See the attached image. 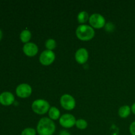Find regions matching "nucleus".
<instances>
[{"mask_svg":"<svg viewBox=\"0 0 135 135\" xmlns=\"http://www.w3.org/2000/svg\"><path fill=\"white\" fill-rule=\"evenodd\" d=\"M36 131L39 135H53L55 131V123L48 117H42L37 124Z\"/></svg>","mask_w":135,"mask_h":135,"instance_id":"1","label":"nucleus"},{"mask_svg":"<svg viewBox=\"0 0 135 135\" xmlns=\"http://www.w3.org/2000/svg\"><path fill=\"white\" fill-rule=\"evenodd\" d=\"M76 37L83 41H88L92 39L95 36L94 28L90 25H80L76 29Z\"/></svg>","mask_w":135,"mask_h":135,"instance_id":"2","label":"nucleus"},{"mask_svg":"<svg viewBox=\"0 0 135 135\" xmlns=\"http://www.w3.org/2000/svg\"><path fill=\"white\" fill-rule=\"evenodd\" d=\"M32 109L34 113L38 115H44L49 112L51 108L47 101L44 99H37L32 104Z\"/></svg>","mask_w":135,"mask_h":135,"instance_id":"3","label":"nucleus"},{"mask_svg":"<svg viewBox=\"0 0 135 135\" xmlns=\"http://www.w3.org/2000/svg\"><path fill=\"white\" fill-rule=\"evenodd\" d=\"M89 23L94 28H102L105 25V19L100 13H93L89 17Z\"/></svg>","mask_w":135,"mask_h":135,"instance_id":"4","label":"nucleus"},{"mask_svg":"<svg viewBox=\"0 0 135 135\" xmlns=\"http://www.w3.org/2000/svg\"><path fill=\"white\" fill-rule=\"evenodd\" d=\"M60 104L62 108L66 110H72L76 106L75 99L69 94H65L61 96Z\"/></svg>","mask_w":135,"mask_h":135,"instance_id":"5","label":"nucleus"},{"mask_svg":"<svg viewBox=\"0 0 135 135\" xmlns=\"http://www.w3.org/2000/svg\"><path fill=\"white\" fill-rule=\"evenodd\" d=\"M55 53L51 50H46L42 51L40 55L39 61L40 63L43 65H50L55 61Z\"/></svg>","mask_w":135,"mask_h":135,"instance_id":"6","label":"nucleus"},{"mask_svg":"<svg viewBox=\"0 0 135 135\" xmlns=\"http://www.w3.org/2000/svg\"><path fill=\"white\" fill-rule=\"evenodd\" d=\"M32 92L31 86L27 83H22L17 86L16 88V94L21 98H26L29 97Z\"/></svg>","mask_w":135,"mask_h":135,"instance_id":"7","label":"nucleus"},{"mask_svg":"<svg viewBox=\"0 0 135 135\" xmlns=\"http://www.w3.org/2000/svg\"><path fill=\"white\" fill-rule=\"evenodd\" d=\"M76 119L73 115L71 113H65L61 115L59 118V123L63 127L70 129L76 123Z\"/></svg>","mask_w":135,"mask_h":135,"instance_id":"8","label":"nucleus"},{"mask_svg":"<svg viewBox=\"0 0 135 135\" xmlns=\"http://www.w3.org/2000/svg\"><path fill=\"white\" fill-rule=\"evenodd\" d=\"M24 54L28 57L35 56L38 52V47L34 42H28L24 44L22 47Z\"/></svg>","mask_w":135,"mask_h":135,"instance_id":"9","label":"nucleus"},{"mask_svg":"<svg viewBox=\"0 0 135 135\" xmlns=\"http://www.w3.org/2000/svg\"><path fill=\"white\" fill-rule=\"evenodd\" d=\"M88 50L84 47H80L76 50L75 53V59L79 63V64H84L88 61Z\"/></svg>","mask_w":135,"mask_h":135,"instance_id":"10","label":"nucleus"},{"mask_svg":"<svg viewBox=\"0 0 135 135\" xmlns=\"http://www.w3.org/2000/svg\"><path fill=\"white\" fill-rule=\"evenodd\" d=\"M15 102V96L11 92H3L0 94V104L5 106L12 105Z\"/></svg>","mask_w":135,"mask_h":135,"instance_id":"11","label":"nucleus"},{"mask_svg":"<svg viewBox=\"0 0 135 135\" xmlns=\"http://www.w3.org/2000/svg\"><path fill=\"white\" fill-rule=\"evenodd\" d=\"M49 117L51 120H57L60 118L61 113L60 111L55 106H52L50 108L48 112Z\"/></svg>","mask_w":135,"mask_h":135,"instance_id":"12","label":"nucleus"},{"mask_svg":"<svg viewBox=\"0 0 135 135\" xmlns=\"http://www.w3.org/2000/svg\"><path fill=\"white\" fill-rule=\"evenodd\" d=\"M131 112V108L127 105H125L121 106L119 109L118 114L121 118H127L130 115Z\"/></svg>","mask_w":135,"mask_h":135,"instance_id":"13","label":"nucleus"},{"mask_svg":"<svg viewBox=\"0 0 135 135\" xmlns=\"http://www.w3.org/2000/svg\"><path fill=\"white\" fill-rule=\"evenodd\" d=\"M32 37V34L30 31L28 29H25L22 30L20 34V39L22 41V42L26 44L29 42Z\"/></svg>","mask_w":135,"mask_h":135,"instance_id":"14","label":"nucleus"},{"mask_svg":"<svg viewBox=\"0 0 135 135\" xmlns=\"http://www.w3.org/2000/svg\"><path fill=\"white\" fill-rule=\"evenodd\" d=\"M89 15L86 11H81L77 15V21L81 25H84L86 22L89 20Z\"/></svg>","mask_w":135,"mask_h":135,"instance_id":"15","label":"nucleus"},{"mask_svg":"<svg viewBox=\"0 0 135 135\" xmlns=\"http://www.w3.org/2000/svg\"><path fill=\"white\" fill-rule=\"evenodd\" d=\"M45 46H46L47 50L53 51V50H54L56 47V41L54 39H53V38H49L45 42Z\"/></svg>","mask_w":135,"mask_h":135,"instance_id":"16","label":"nucleus"},{"mask_svg":"<svg viewBox=\"0 0 135 135\" xmlns=\"http://www.w3.org/2000/svg\"><path fill=\"white\" fill-rule=\"evenodd\" d=\"M76 127L80 130H83V129H86L88 127V123L85 119H79L76 121V123H75Z\"/></svg>","mask_w":135,"mask_h":135,"instance_id":"17","label":"nucleus"},{"mask_svg":"<svg viewBox=\"0 0 135 135\" xmlns=\"http://www.w3.org/2000/svg\"><path fill=\"white\" fill-rule=\"evenodd\" d=\"M36 131L34 128L28 127L24 129L21 132V135H36Z\"/></svg>","mask_w":135,"mask_h":135,"instance_id":"18","label":"nucleus"},{"mask_svg":"<svg viewBox=\"0 0 135 135\" xmlns=\"http://www.w3.org/2000/svg\"><path fill=\"white\" fill-rule=\"evenodd\" d=\"M114 25L112 22H108V23H105V29L108 32H112L114 29Z\"/></svg>","mask_w":135,"mask_h":135,"instance_id":"19","label":"nucleus"},{"mask_svg":"<svg viewBox=\"0 0 135 135\" xmlns=\"http://www.w3.org/2000/svg\"><path fill=\"white\" fill-rule=\"evenodd\" d=\"M129 131L131 135H135V121H133L129 127Z\"/></svg>","mask_w":135,"mask_h":135,"instance_id":"20","label":"nucleus"},{"mask_svg":"<svg viewBox=\"0 0 135 135\" xmlns=\"http://www.w3.org/2000/svg\"><path fill=\"white\" fill-rule=\"evenodd\" d=\"M59 135H71V134L67 130H61L59 132Z\"/></svg>","mask_w":135,"mask_h":135,"instance_id":"21","label":"nucleus"},{"mask_svg":"<svg viewBox=\"0 0 135 135\" xmlns=\"http://www.w3.org/2000/svg\"><path fill=\"white\" fill-rule=\"evenodd\" d=\"M131 111L135 115V102L131 106Z\"/></svg>","mask_w":135,"mask_h":135,"instance_id":"22","label":"nucleus"},{"mask_svg":"<svg viewBox=\"0 0 135 135\" xmlns=\"http://www.w3.org/2000/svg\"><path fill=\"white\" fill-rule=\"evenodd\" d=\"M2 38H3V32H2V30L0 29V41L1 40Z\"/></svg>","mask_w":135,"mask_h":135,"instance_id":"23","label":"nucleus"}]
</instances>
